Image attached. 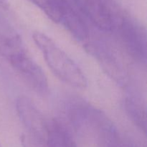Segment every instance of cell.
<instances>
[{
  "mask_svg": "<svg viewBox=\"0 0 147 147\" xmlns=\"http://www.w3.org/2000/svg\"><path fill=\"white\" fill-rule=\"evenodd\" d=\"M32 37L47 66L59 79L77 88L86 87L87 79L79 66L50 37L40 32H34Z\"/></svg>",
  "mask_w": 147,
  "mask_h": 147,
  "instance_id": "1",
  "label": "cell"
},
{
  "mask_svg": "<svg viewBox=\"0 0 147 147\" xmlns=\"http://www.w3.org/2000/svg\"><path fill=\"white\" fill-rule=\"evenodd\" d=\"M30 1L34 3V4H36L37 7H40L42 11H44L46 6H47V2H48V0H30Z\"/></svg>",
  "mask_w": 147,
  "mask_h": 147,
  "instance_id": "11",
  "label": "cell"
},
{
  "mask_svg": "<svg viewBox=\"0 0 147 147\" xmlns=\"http://www.w3.org/2000/svg\"><path fill=\"white\" fill-rule=\"evenodd\" d=\"M57 23L61 24L73 37L79 41L89 37V30L83 17L67 0H64L60 7Z\"/></svg>",
  "mask_w": 147,
  "mask_h": 147,
  "instance_id": "6",
  "label": "cell"
},
{
  "mask_svg": "<svg viewBox=\"0 0 147 147\" xmlns=\"http://www.w3.org/2000/svg\"><path fill=\"white\" fill-rule=\"evenodd\" d=\"M86 49L111 78L120 84L125 83L126 69L115 50L103 42L89 43L86 46Z\"/></svg>",
  "mask_w": 147,
  "mask_h": 147,
  "instance_id": "5",
  "label": "cell"
},
{
  "mask_svg": "<svg viewBox=\"0 0 147 147\" xmlns=\"http://www.w3.org/2000/svg\"><path fill=\"white\" fill-rule=\"evenodd\" d=\"M115 31L119 33L128 53L135 60L146 63L147 47L144 27L135 19L124 12Z\"/></svg>",
  "mask_w": 147,
  "mask_h": 147,
  "instance_id": "3",
  "label": "cell"
},
{
  "mask_svg": "<svg viewBox=\"0 0 147 147\" xmlns=\"http://www.w3.org/2000/svg\"><path fill=\"white\" fill-rule=\"evenodd\" d=\"M0 6L4 9H7L9 7L8 0H0Z\"/></svg>",
  "mask_w": 147,
  "mask_h": 147,
  "instance_id": "12",
  "label": "cell"
},
{
  "mask_svg": "<svg viewBox=\"0 0 147 147\" xmlns=\"http://www.w3.org/2000/svg\"><path fill=\"white\" fill-rule=\"evenodd\" d=\"M125 109L129 119L144 134L146 132V111L145 106L134 97L126 98Z\"/></svg>",
  "mask_w": 147,
  "mask_h": 147,
  "instance_id": "9",
  "label": "cell"
},
{
  "mask_svg": "<svg viewBox=\"0 0 147 147\" xmlns=\"http://www.w3.org/2000/svg\"><path fill=\"white\" fill-rule=\"evenodd\" d=\"M98 128L100 131L103 147H135L131 142L119 135L116 128L106 117L103 119Z\"/></svg>",
  "mask_w": 147,
  "mask_h": 147,
  "instance_id": "8",
  "label": "cell"
},
{
  "mask_svg": "<svg viewBox=\"0 0 147 147\" xmlns=\"http://www.w3.org/2000/svg\"><path fill=\"white\" fill-rule=\"evenodd\" d=\"M16 109L22 123L30 132V136L45 144L48 125L44 116L29 98L20 96L16 100Z\"/></svg>",
  "mask_w": 147,
  "mask_h": 147,
  "instance_id": "4",
  "label": "cell"
},
{
  "mask_svg": "<svg viewBox=\"0 0 147 147\" xmlns=\"http://www.w3.org/2000/svg\"><path fill=\"white\" fill-rule=\"evenodd\" d=\"M73 1L76 7L80 9V11L83 13V11L86 9L87 7H88L92 0H73Z\"/></svg>",
  "mask_w": 147,
  "mask_h": 147,
  "instance_id": "10",
  "label": "cell"
},
{
  "mask_svg": "<svg viewBox=\"0 0 147 147\" xmlns=\"http://www.w3.org/2000/svg\"><path fill=\"white\" fill-rule=\"evenodd\" d=\"M13 68L34 91L45 95L49 90V83L45 72L29 55L24 45L5 57Z\"/></svg>",
  "mask_w": 147,
  "mask_h": 147,
  "instance_id": "2",
  "label": "cell"
},
{
  "mask_svg": "<svg viewBox=\"0 0 147 147\" xmlns=\"http://www.w3.org/2000/svg\"><path fill=\"white\" fill-rule=\"evenodd\" d=\"M46 147H77L76 142L65 126L57 120L48 125Z\"/></svg>",
  "mask_w": 147,
  "mask_h": 147,
  "instance_id": "7",
  "label": "cell"
}]
</instances>
